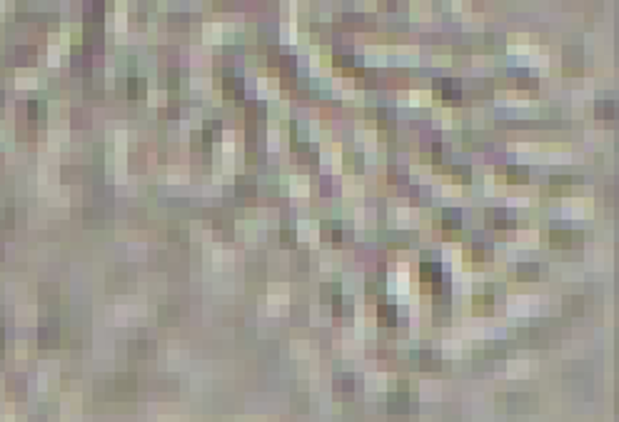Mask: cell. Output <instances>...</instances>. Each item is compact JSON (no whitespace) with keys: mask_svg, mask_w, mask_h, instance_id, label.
Segmentation results:
<instances>
[{"mask_svg":"<svg viewBox=\"0 0 619 422\" xmlns=\"http://www.w3.org/2000/svg\"><path fill=\"white\" fill-rule=\"evenodd\" d=\"M380 315H382L390 325L397 322V310H395V305H382V307H380Z\"/></svg>","mask_w":619,"mask_h":422,"instance_id":"obj_9","label":"cell"},{"mask_svg":"<svg viewBox=\"0 0 619 422\" xmlns=\"http://www.w3.org/2000/svg\"><path fill=\"white\" fill-rule=\"evenodd\" d=\"M539 267H542V265H522V267H519V277H522V280L539 277V272H542Z\"/></svg>","mask_w":619,"mask_h":422,"instance_id":"obj_7","label":"cell"},{"mask_svg":"<svg viewBox=\"0 0 619 422\" xmlns=\"http://www.w3.org/2000/svg\"><path fill=\"white\" fill-rule=\"evenodd\" d=\"M442 222H444L447 230L459 227V212H444V215H442Z\"/></svg>","mask_w":619,"mask_h":422,"instance_id":"obj_8","label":"cell"},{"mask_svg":"<svg viewBox=\"0 0 619 422\" xmlns=\"http://www.w3.org/2000/svg\"><path fill=\"white\" fill-rule=\"evenodd\" d=\"M442 277V270H439V262H422L419 265V280L424 282H434Z\"/></svg>","mask_w":619,"mask_h":422,"instance_id":"obj_1","label":"cell"},{"mask_svg":"<svg viewBox=\"0 0 619 422\" xmlns=\"http://www.w3.org/2000/svg\"><path fill=\"white\" fill-rule=\"evenodd\" d=\"M554 185H567V183H577V178H564V175H554L552 178Z\"/></svg>","mask_w":619,"mask_h":422,"instance_id":"obj_12","label":"cell"},{"mask_svg":"<svg viewBox=\"0 0 619 422\" xmlns=\"http://www.w3.org/2000/svg\"><path fill=\"white\" fill-rule=\"evenodd\" d=\"M484 260V257H489V245H474V260Z\"/></svg>","mask_w":619,"mask_h":422,"instance_id":"obj_11","label":"cell"},{"mask_svg":"<svg viewBox=\"0 0 619 422\" xmlns=\"http://www.w3.org/2000/svg\"><path fill=\"white\" fill-rule=\"evenodd\" d=\"M552 242H554V245H559V247H569L572 235H569L567 230H552Z\"/></svg>","mask_w":619,"mask_h":422,"instance_id":"obj_5","label":"cell"},{"mask_svg":"<svg viewBox=\"0 0 619 422\" xmlns=\"http://www.w3.org/2000/svg\"><path fill=\"white\" fill-rule=\"evenodd\" d=\"M390 410L392 412H405L407 410V392L402 390V392H395L392 397H390Z\"/></svg>","mask_w":619,"mask_h":422,"instance_id":"obj_4","label":"cell"},{"mask_svg":"<svg viewBox=\"0 0 619 422\" xmlns=\"http://www.w3.org/2000/svg\"><path fill=\"white\" fill-rule=\"evenodd\" d=\"M487 222H489L492 227H514V220L507 217V212L504 210H489L487 212Z\"/></svg>","mask_w":619,"mask_h":422,"instance_id":"obj_3","label":"cell"},{"mask_svg":"<svg viewBox=\"0 0 619 422\" xmlns=\"http://www.w3.org/2000/svg\"><path fill=\"white\" fill-rule=\"evenodd\" d=\"M597 115H599V118H614V103H612V100L597 103Z\"/></svg>","mask_w":619,"mask_h":422,"instance_id":"obj_6","label":"cell"},{"mask_svg":"<svg viewBox=\"0 0 619 422\" xmlns=\"http://www.w3.org/2000/svg\"><path fill=\"white\" fill-rule=\"evenodd\" d=\"M509 180H512V183L527 180V170H524V168H509Z\"/></svg>","mask_w":619,"mask_h":422,"instance_id":"obj_10","label":"cell"},{"mask_svg":"<svg viewBox=\"0 0 619 422\" xmlns=\"http://www.w3.org/2000/svg\"><path fill=\"white\" fill-rule=\"evenodd\" d=\"M434 85L442 90V98H447V100H457V98H462V90H459V85H457L454 80H437Z\"/></svg>","mask_w":619,"mask_h":422,"instance_id":"obj_2","label":"cell"}]
</instances>
